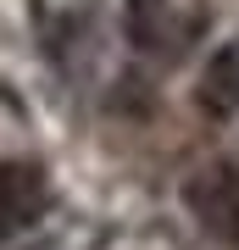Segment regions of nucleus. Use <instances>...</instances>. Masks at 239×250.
<instances>
[{
  "instance_id": "obj_1",
  "label": "nucleus",
  "mask_w": 239,
  "mask_h": 250,
  "mask_svg": "<svg viewBox=\"0 0 239 250\" xmlns=\"http://www.w3.org/2000/svg\"><path fill=\"white\" fill-rule=\"evenodd\" d=\"M50 211V178L34 161H0V245L28 233Z\"/></svg>"
},
{
  "instance_id": "obj_2",
  "label": "nucleus",
  "mask_w": 239,
  "mask_h": 250,
  "mask_svg": "<svg viewBox=\"0 0 239 250\" xmlns=\"http://www.w3.org/2000/svg\"><path fill=\"white\" fill-rule=\"evenodd\" d=\"M184 206L195 223L222 245H239V172L234 167H206L184 184Z\"/></svg>"
},
{
  "instance_id": "obj_3",
  "label": "nucleus",
  "mask_w": 239,
  "mask_h": 250,
  "mask_svg": "<svg viewBox=\"0 0 239 250\" xmlns=\"http://www.w3.org/2000/svg\"><path fill=\"white\" fill-rule=\"evenodd\" d=\"M195 106L212 117V123H228L239 111V45H217L200 67V83H195Z\"/></svg>"
},
{
  "instance_id": "obj_4",
  "label": "nucleus",
  "mask_w": 239,
  "mask_h": 250,
  "mask_svg": "<svg viewBox=\"0 0 239 250\" xmlns=\"http://www.w3.org/2000/svg\"><path fill=\"white\" fill-rule=\"evenodd\" d=\"M156 22H167V0H133V6H128V39L139 50H156L161 45V28Z\"/></svg>"
}]
</instances>
